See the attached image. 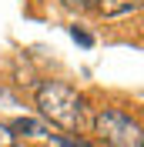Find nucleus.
I'll return each instance as SVG.
<instances>
[{
    "mask_svg": "<svg viewBox=\"0 0 144 147\" xmlns=\"http://www.w3.org/2000/svg\"><path fill=\"white\" fill-rule=\"evenodd\" d=\"M94 134L104 147H144V134L137 117L124 114L117 107H104L94 117Z\"/></svg>",
    "mask_w": 144,
    "mask_h": 147,
    "instance_id": "f03ea898",
    "label": "nucleus"
},
{
    "mask_svg": "<svg viewBox=\"0 0 144 147\" xmlns=\"http://www.w3.org/2000/svg\"><path fill=\"white\" fill-rule=\"evenodd\" d=\"M14 144H17V137L10 134L7 124H0V147H14Z\"/></svg>",
    "mask_w": 144,
    "mask_h": 147,
    "instance_id": "0eeeda50",
    "label": "nucleus"
},
{
    "mask_svg": "<svg viewBox=\"0 0 144 147\" xmlns=\"http://www.w3.org/2000/svg\"><path fill=\"white\" fill-rule=\"evenodd\" d=\"M54 144L57 147H87L84 140H71V137H60V134H54Z\"/></svg>",
    "mask_w": 144,
    "mask_h": 147,
    "instance_id": "6e6552de",
    "label": "nucleus"
},
{
    "mask_svg": "<svg viewBox=\"0 0 144 147\" xmlns=\"http://www.w3.org/2000/svg\"><path fill=\"white\" fill-rule=\"evenodd\" d=\"M71 37L77 40V44H84V47H90V44H94V37H90L87 30H81V27H71Z\"/></svg>",
    "mask_w": 144,
    "mask_h": 147,
    "instance_id": "423d86ee",
    "label": "nucleus"
},
{
    "mask_svg": "<svg viewBox=\"0 0 144 147\" xmlns=\"http://www.w3.org/2000/svg\"><path fill=\"white\" fill-rule=\"evenodd\" d=\"M37 110L67 134H81L87 127V100L64 80H44L37 87Z\"/></svg>",
    "mask_w": 144,
    "mask_h": 147,
    "instance_id": "f257e3e1",
    "label": "nucleus"
},
{
    "mask_svg": "<svg viewBox=\"0 0 144 147\" xmlns=\"http://www.w3.org/2000/svg\"><path fill=\"white\" fill-rule=\"evenodd\" d=\"M104 17H124V13H134L141 10V0H97V7Z\"/></svg>",
    "mask_w": 144,
    "mask_h": 147,
    "instance_id": "7ed1b4c3",
    "label": "nucleus"
},
{
    "mask_svg": "<svg viewBox=\"0 0 144 147\" xmlns=\"http://www.w3.org/2000/svg\"><path fill=\"white\" fill-rule=\"evenodd\" d=\"M67 10H94L97 7V0H60Z\"/></svg>",
    "mask_w": 144,
    "mask_h": 147,
    "instance_id": "39448f33",
    "label": "nucleus"
},
{
    "mask_svg": "<svg viewBox=\"0 0 144 147\" xmlns=\"http://www.w3.org/2000/svg\"><path fill=\"white\" fill-rule=\"evenodd\" d=\"M7 127H10L14 137H40V134H47V127L40 120H34V117H17L14 124H7Z\"/></svg>",
    "mask_w": 144,
    "mask_h": 147,
    "instance_id": "20e7f679",
    "label": "nucleus"
}]
</instances>
